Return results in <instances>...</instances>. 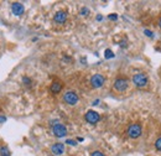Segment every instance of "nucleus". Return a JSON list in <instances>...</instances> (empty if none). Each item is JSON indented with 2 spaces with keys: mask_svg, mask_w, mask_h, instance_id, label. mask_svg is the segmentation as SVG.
Segmentation results:
<instances>
[{
  "mask_svg": "<svg viewBox=\"0 0 161 156\" xmlns=\"http://www.w3.org/2000/svg\"><path fill=\"white\" fill-rule=\"evenodd\" d=\"M133 82L138 88H144L149 83V78H147V76L145 73H136L133 77Z\"/></svg>",
  "mask_w": 161,
  "mask_h": 156,
  "instance_id": "1",
  "label": "nucleus"
},
{
  "mask_svg": "<svg viewBox=\"0 0 161 156\" xmlns=\"http://www.w3.org/2000/svg\"><path fill=\"white\" fill-rule=\"evenodd\" d=\"M141 133H142V129H141V125H139V124H131L128 128V135L131 139L139 138L141 135Z\"/></svg>",
  "mask_w": 161,
  "mask_h": 156,
  "instance_id": "2",
  "label": "nucleus"
},
{
  "mask_svg": "<svg viewBox=\"0 0 161 156\" xmlns=\"http://www.w3.org/2000/svg\"><path fill=\"white\" fill-rule=\"evenodd\" d=\"M128 86H129V82H128L126 78H117L115 82H114V89L117 92H120V93L126 91Z\"/></svg>",
  "mask_w": 161,
  "mask_h": 156,
  "instance_id": "3",
  "label": "nucleus"
},
{
  "mask_svg": "<svg viewBox=\"0 0 161 156\" xmlns=\"http://www.w3.org/2000/svg\"><path fill=\"white\" fill-rule=\"evenodd\" d=\"M63 101H64V103H67V104H69V105H74V104H77V102H78V96H77L76 92L68 91V92L64 93Z\"/></svg>",
  "mask_w": 161,
  "mask_h": 156,
  "instance_id": "4",
  "label": "nucleus"
},
{
  "mask_svg": "<svg viewBox=\"0 0 161 156\" xmlns=\"http://www.w3.org/2000/svg\"><path fill=\"white\" fill-rule=\"evenodd\" d=\"M52 133H53V135L57 136V138H63L64 135H67V129H66V126L62 125V124H56V125H53V128H52Z\"/></svg>",
  "mask_w": 161,
  "mask_h": 156,
  "instance_id": "5",
  "label": "nucleus"
},
{
  "mask_svg": "<svg viewBox=\"0 0 161 156\" xmlns=\"http://www.w3.org/2000/svg\"><path fill=\"white\" fill-rule=\"evenodd\" d=\"M91 84L93 88H101L104 84V77L102 74H94L91 78Z\"/></svg>",
  "mask_w": 161,
  "mask_h": 156,
  "instance_id": "6",
  "label": "nucleus"
},
{
  "mask_svg": "<svg viewBox=\"0 0 161 156\" xmlns=\"http://www.w3.org/2000/svg\"><path fill=\"white\" fill-rule=\"evenodd\" d=\"M99 119H101L99 114H98L97 112H94V110H88V112L86 113V120H87L89 124H96V123L99 121Z\"/></svg>",
  "mask_w": 161,
  "mask_h": 156,
  "instance_id": "7",
  "label": "nucleus"
},
{
  "mask_svg": "<svg viewBox=\"0 0 161 156\" xmlns=\"http://www.w3.org/2000/svg\"><path fill=\"white\" fill-rule=\"evenodd\" d=\"M51 151H52V154H53V155L60 156V155H62V154H63V151H64V145H63V144H60V142L53 144V145H52V147H51Z\"/></svg>",
  "mask_w": 161,
  "mask_h": 156,
  "instance_id": "8",
  "label": "nucleus"
},
{
  "mask_svg": "<svg viewBox=\"0 0 161 156\" xmlns=\"http://www.w3.org/2000/svg\"><path fill=\"white\" fill-rule=\"evenodd\" d=\"M11 10H13V13L16 15V16H21L23 14H24V6H23V4H20V3H14L13 5H11Z\"/></svg>",
  "mask_w": 161,
  "mask_h": 156,
  "instance_id": "9",
  "label": "nucleus"
},
{
  "mask_svg": "<svg viewBox=\"0 0 161 156\" xmlns=\"http://www.w3.org/2000/svg\"><path fill=\"white\" fill-rule=\"evenodd\" d=\"M66 20H67V13H64V11H58V13H56V15H55V21H56L57 24H63V23H66Z\"/></svg>",
  "mask_w": 161,
  "mask_h": 156,
  "instance_id": "10",
  "label": "nucleus"
},
{
  "mask_svg": "<svg viewBox=\"0 0 161 156\" xmlns=\"http://www.w3.org/2000/svg\"><path fill=\"white\" fill-rule=\"evenodd\" d=\"M62 83L60 82V81H55L52 84H51V87H50V89H51V92L53 93V94H57V93H60L61 91H62Z\"/></svg>",
  "mask_w": 161,
  "mask_h": 156,
  "instance_id": "11",
  "label": "nucleus"
},
{
  "mask_svg": "<svg viewBox=\"0 0 161 156\" xmlns=\"http://www.w3.org/2000/svg\"><path fill=\"white\" fill-rule=\"evenodd\" d=\"M0 155H2V156H10V151H9V149L5 147V146H3L2 149H0Z\"/></svg>",
  "mask_w": 161,
  "mask_h": 156,
  "instance_id": "12",
  "label": "nucleus"
},
{
  "mask_svg": "<svg viewBox=\"0 0 161 156\" xmlns=\"http://www.w3.org/2000/svg\"><path fill=\"white\" fill-rule=\"evenodd\" d=\"M104 55H105V58H113V57H114V53H113L110 50H105Z\"/></svg>",
  "mask_w": 161,
  "mask_h": 156,
  "instance_id": "13",
  "label": "nucleus"
},
{
  "mask_svg": "<svg viewBox=\"0 0 161 156\" xmlns=\"http://www.w3.org/2000/svg\"><path fill=\"white\" fill-rule=\"evenodd\" d=\"M155 147H156L159 151H161V138L155 141Z\"/></svg>",
  "mask_w": 161,
  "mask_h": 156,
  "instance_id": "14",
  "label": "nucleus"
},
{
  "mask_svg": "<svg viewBox=\"0 0 161 156\" xmlns=\"http://www.w3.org/2000/svg\"><path fill=\"white\" fill-rule=\"evenodd\" d=\"M23 82H24L25 84H27V86H30V84H31V80H30L29 77H24V78H23Z\"/></svg>",
  "mask_w": 161,
  "mask_h": 156,
  "instance_id": "15",
  "label": "nucleus"
},
{
  "mask_svg": "<svg viewBox=\"0 0 161 156\" xmlns=\"http://www.w3.org/2000/svg\"><path fill=\"white\" fill-rule=\"evenodd\" d=\"M91 156H105V155L103 152H101V151H94V152H92Z\"/></svg>",
  "mask_w": 161,
  "mask_h": 156,
  "instance_id": "16",
  "label": "nucleus"
},
{
  "mask_svg": "<svg viewBox=\"0 0 161 156\" xmlns=\"http://www.w3.org/2000/svg\"><path fill=\"white\" fill-rule=\"evenodd\" d=\"M80 14H82V15H88V14H89V10H88L87 8H83L82 10H80Z\"/></svg>",
  "mask_w": 161,
  "mask_h": 156,
  "instance_id": "17",
  "label": "nucleus"
},
{
  "mask_svg": "<svg viewBox=\"0 0 161 156\" xmlns=\"http://www.w3.org/2000/svg\"><path fill=\"white\" fill-rule=\"evenodd\" d=\"M108 18H109L110 20H117V19H118V15H117V14H110Z\"/></svg>",
  "mask_w": 161,
  "mask_h": 156,
  "instance_id": "18",
  "label": "nucleus"
},
{
  "mask_svg": "<svg viewBox=\"0 0 161 156\" xmlns=\"http://www.w3.org/2000/svg\"><path fill=\"white\" fill-rule=\"evenodd\" d=\"M5 121H6L5 115H0V124H2V123H5Z\"/></svg>",
  "mask_w": 161,
  "mask_h": 156,
  "instance_id": "19",
  "label": "nucleus"
},
{
  "mask_svg": "<svg viewBox=\"0 0 161 156\" xmlns=\"http://www.w3.org/2000/svg\"><path fill=\"white\" fill-rule=\"evenodd\" d=\"M66 142H67V144H69V145H76V141H73V140H69V139H68Z\"/></svg>",
  "mask_w": 161,
  "mask_h": 156,
  "instance_id": "20",
  "label": "nucleus"
},
{
  "mask_svg": "<svg viewBox=\"0 0 161 156\" xmlns=\"http://www.w3.org/2000/svg\"><path fill=\"white\" fill-rule=\"evenodd\" d=\"M144 32H145V34H146V35H149V36H150V37H151V36H152V32H151V31H149V30H145V31H144Z\"/></svg>",
  "mask_w": 161,
  "mask_h": 156,
  "instance_id": "21",
  "label": "nucleus"
},
{
  "mask_svg": "<svg viewBox=\"0 0 161 156\" xmlns=\"http://www.w3.org/2000/svg\"><path fill=\"white\" fill-rule=\"evenodd\" d=\"M159 25H160V29H161V19H160V24Z\"/></svg>",
  "mask_w": 161,
  "mask_h": 156,
  "instance_id": "22",
  "label": "nucleus"
}]
</instances>
